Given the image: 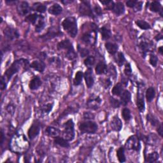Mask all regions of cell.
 <instances>
[{
	"instance_id": "obj_37",
	"label": "cell",
	"mask_w": 163,
	"mask_h": 163,
	"mask_svg": "<svg viewBox=\"0 0 163 163\" xmlns=\"http://www.w3.org/2000/svg\"><path fill=\"white\" fill-rule=\"evenodd\" d=\"M82 39L84 42H85L86 43H90V42H91V40H92L91 34L89 33H85L83 35L82 38Z\"/></svg>"
},
{
	"instance_id": "obj_38",
	"label": "cell",
	"mask_w": 163,
	"mask_h": 163,
	"mask_svg": "<svg viewBox=\"0 0 163 163\" xmlns=\"http://www.w3.org/2000/svg\"><path fill=\"white\" fill-rule=\"evenodd\" d=\"M158 58L156 55L154 54H151L150 57V63L151 64L152 66H153V67H155L157 64H158Z\"/></svg>"
},
{
	"instance_id": "obj_24",
	"label": "cell",
	"mask_w": 163,
	"mask_h": 163,
	"mask_svg": "<svg viewBox=\"0 0 163 163\" xmlns=\"http://www.w3.org/2000/svg\"><path fill=\"white\" fill-rule=\"evenodd\" d=\"M100 32H101L102 38L103 40H108L112 36L110 30L108 29V28H106V27H101V29H100Z\"/></svg>"
},
{
	"instance_id": "obj_40",
	"label": "cell",
	"mask_w": 163,
	"mask_h": 163,
	"mask_svg": "<svg viewBox=\"0 0 163 163\" xmlns=\"http://www.w3.org/2000/svg\"><path fill=\"white\" fill-rule=\"evenodd\" d=\"M110 102L111 105L114 108H118L121 105V103L119 102L118 100L114 99V98H110Z\"/></svg>"
},
{
	"instance_id": "obj_46",
	"label": "cell",
	"mask_w": 163,
	"mask_h": 163,
	"mask_svg": "<svg viewBox=\"0 0 163 163\" xmlns=\"http://www.w3.org/2000/svg\"><path fill=\"white\" fill-rule=\"evenodd\" d=\"M137 3L136 1L135 0H129L126 2V5L127 7H129L130 8H133L134 6H135L136 3Z\"/></svg>"
},
{
	"instance_id": "obj_18",
	"label": "cell",
	"mask_w": 163,
	"mask_h": 163,
	"mask_svg": "<svg viewBox=\"0 0 163 163\" xmlns=\"http://www.w3.org/2000/svg\"><path fill=\"white\" fill-rule=\"evenodd\" d=\"M105 48L110 54L112 55H114L115 54H116L118 49L117 45L110 42H107L105 43Z\"/></svg>"
},
{
	"instance_id": "obj_31",
	"label": "cell",
	"mask_w": 163,
	"mask_h": 163,
	"mask_svg": "<svg viewBox=\"0 0 163 163\" xmlns=\"http://www.w3.org/2000/svg\"><path fill=\"white\" fill-rule=\"evenodd\" d=\"M159 159V154L158 152H154L149 154L147 158L146 159V162H155Z\"/></svg>"
},
{
	"instance_id": "obj_17",
	"label": "cell",
	"mask_w": 163,
	"mask_h": 163,
	"mask_svg": "<svg viewBox=\"0 0 163 163\" xmlns=\"http://www.w3.org/2000/svg\"><path fill=\"white\" fill-rule=\"evenodd\" d=\"M112 10H113V12H114L117 15H122V14H124V12L125 11V8L123 3L119 2L114 5Z\"/></svg>"
},
{
	"instance_id": "obj_49",
	"label": "cell",
	"mask_w": 163,
	"mask_h": 163,
	"mask_svg": "<svg viewBox=\"0 0 163 163\" xmlns=\"http://www.w3.org/2000/svg\"><path fill=\"white\" fill-rule=\"evenodd\" d=\"M95 12L96 13L97 15H101L102 14V11H101V8H100L99 6H96V7H95Z\"/></svg>"
},
{
	"instance_id": "obj_30",
	"label": "cell",
	"mask_w": 163,
	"mask_h": 163,
	"mask_svg": "<svg viewBox=\"0 0 163 163\" xmlns=\"http://www.w3.org/2000/svg\"><path fill=\"white\" fill-rule=\"evenodd\" d=\"M136 24L138 26L140 29H144V30H147L150 29V26L149 23H147V22L145 21H142V20H138L136 22Z\"/></svg>"
},
{
	"instance_id": "obj_6",
	"label": "cell",
	"mask_w": 163,
	"mask_h": 163,
	"mask_svg": "<svg viewBox=\"0 0 163 163\" xmlns=\"http://www.w3.org/2000/svg\"><path fill=\"white\" fill-rule=\"evenodd\" d=\"M126 146L129 149H133L138 150L140 148V142L138 138L136 136L130 137L129 140L127 141Z\"/></svg>"
},
{
	"instance_id": "obj_43",
	"label": "cell",
	"mask_w": 163,
	"mask_h": 163,
	"mask_svg": "<svg viewBox=\"0 0 163 163\" xmlns=\"http://www.w3.org/2000/svg\"><path fill=\"white\" fill-rule=\"evenodd\" d=\"M52 108V104L49 103V104L43 106L42 110H43V112H45V113H49V112H51Z\"/></svg>"
},
{
	"instance_id": "obj_9",
	"label": "cell",
	"mask_w": 163,
	"mask_h": 163,
	"mask_svg": "<svg viewBox=\"0 0 163 163\" xmlns=\"http://www.w3.org/2000/svg\"><path fill=\"white\" fill-rule=\"evenodd\" d=\"M4 34L7 38L10 40H14L15 38H17L19 36L18 31L10 27H8L4 30Z\"/></svg>"
},
{
	"instance_id": "obj_44",
	"label": "cell",
	"mask_w": 163,
	"mask_h": 163,
	"mask_svg": "<svg viewBox=\"0 0 163 163\" xmlns=\"http://www.w3.org/2000/svg\"><path fill=\"white\" fill-rule=\"evenodd\" d=\"M124 73L126 75H130L132 73V70H131V67L129 63H127L126 64V66H125L124 69Z\"/></svg>"
},
{
	"instance_id": "obj_11",
	"label": "cell",
	"mask_w": 163,
	"mask_h": 163,
	"mask_svg": "<svg viewBox=\"0 0 163 163\" xmlns=\"http://www.w3.org/2000/svg\"><path fill=\"white\" fill-rule=\"evenodd\" d=\"M18 14L21 15H25L28 14L30 11V7L29 4L26 1L21 2L17 7Z\"/></svg>"
},
{
	"instance_id": "obj_10",
	"label": "cell",
	"mask_w": 163,
	"mask_h": 163,
	"mask_svg": "<svg viewBox=\"0 0 163 163\" xmlns=\"http://www.w3.org/2000/svg\"><path fill=\"white\" fill-rule=\"evenodd\" d=\"M84 78H85L86 84L88 88H91L94 84V77L91 69L89 68L86 71L84 74Z\"/></svg>"
},
{
	"instance_id": "obj_14",
	"label": "cell",
	"mask_w": 163,
	"mask_h": 163,
	"mask_svg": "<svg viewBox=\"0 0 163 163\" xmlns=\"http://www.w3.org/2000/svg\"><path fill=\"white\" fill-rule=\"evenodd\" d=\"M131 93L128 90H124V92H122L121 94V104L124 106H126L128 104V103L131 100Z\"/></svg>"
},
{
	"instance_id": "obj_16",
	"label": "cell",
	"mask_w": 163,
	"mask_h": 163,
	"mask_svg": "<svg viewBox=\"0 0 163 163\" xmlns=\"http://www.w3.org/2000/svg\"><path fill=\"white\" fill-rule=\"evenodd\" d=\"M101 103V99H100L98 96H96V98H90L87 103L89 107L92 109H96L98 108V105Z\"/></svg>"
},
{
	"instance_id": "obj_22",
	"label": "cell",
	"mask_w": 163,
	"mask_h": 163,
	"mask_svg": "<svg viewBox=\"0 0 163 163\" xmlns=\"http://www.w3.org/2000/svg\"><path fill=\"white\" fill-rule=\"evenodd\" d=\"M45 131L49 136L54 138L56 136H58L59 133H60V131H59L58 129L54 127H48L47 128Z\"/></svg>"
},
{
	"instance_id": "obj_28",
	"label": "cell",
	"mask_w": 163,
	"mask_h": 163,
	"mask_svg": "<svg viewBox=\"0 0 163 163\" xmlns=\"http://www.w3.org/2000/svg\"><path fill=\"white\" fill-rule=\"evenodd\" d=\"M84 77V74L81 71H78L75 75V77L74 78V85L75 86H79L82 81Z\"/></svg>"
},
{
	"instance_id": "obj_54",
	"label": "cell",
	"mask_w": 163,
	"mask_h": 163,
	"mask_svg": "<svg viewBox=\"0 0 163 163\" xmlns=\"http://www.w3.org/2000/svg\"><path fill=\"white\" fill-rule=\"evenodd\" d=\"M159 52L160 54H161V55H162L163 54V52H162V47H160L159 48Z\"/></svg>"
},
{
	"instance_id": "obj_53",
	"label": "cell",
	"mask_w": 163,
	"mask_h": 163,
	"mask_svg": "<svg viewBox=\"0 0 163 163\" xmlns=\"http://www.w3.org/2000/svg\"><path fill=\"white\" fill-rule=\"evenodd\" d=\"M3 140H4V134L3 133V131H1V145L3 144Z\"/></svg>"
},
{
	"instance_id": "obj_15",
	"label": "cell",
	"mask_w": 163,
	"mask_h": 163,
	"mask_svg": "<svg viewBox=\"0 0 163 163\" xmlns=\"http://www.w3.org/2000/svg\"><path fill=\"white\" fill-rule=\"evenodd\" d=\"M42 85V81L40 78L38 77H34L31 80L29 87L31 90H36Z\"/></svg>"
},
{
	"instance_id": "obj_8",
	"label": "cell",
	"mask_w": 163,
	"mask_h": 163,
	"mask_svg": "<svg viewBox=\"0 0 163 163\" xmlns=\"http://www.w3.org/2000/svg\"><path fill=\"white\" fill-rule=\"evenodd\" d=\"M79 11L80 14L83 15H87V16H92V12L90 8L89 3L87 1H84L82 5H80Z\"/></svg>"
},
{
	"instance_id": "obj_19",
	"label": "cell",
	"mask_w": 163,
	"mask_h": 163,
	"mask_svg": "<svg viewBox=\"0 0 163 163\" xmlns=\"http://www.w3.org/2000/svg\"><path fill=\"white\" fill-rule=\"evenodd\" d=\"M54 142L55 143L57 144V145L62 147H64V148H68V147H70V144L68 143V141L64 138L56 136L54 138Z\"/></svg>"
},
{
	"instance_id": "obj_48",
	"label": "cell",
	"mask_w": 163,
	"mask_h": 163,
	"mask_svg": "<svg viewBox=\"0 0 163 163\" xmlns=\"http://www.w3.org/2000/svg\"><path fill=\"white\" fill-rule=\"evenodd\" d=\"M84 118H86V119H92V118H94V117H95V116H94V115L91 114V113L86 112L84 115Z\"/></svg>"
},
{
	"instance_id": "obj_12",
	"label": "cell",
	"mask_w": 163,
	"mask_h": 163,
	"mask_svg": "<svg viewBox=\"0 0 163 163\" xmlns=\"http://www.w3.org/2000/svg\"><path fill=\"white\" fill-rule=\"evenodd\" d=\"M111 126L113 130L116 131H121L122 127V123L121 119L118 117V116H115L112 118L111 121Z\"/></svg>"
},
{
	"instance_id": "obj_5",
	"label": "cell",
	"mask_w": 163,
	"mask_h": 163,
	"mask_svg": "<svg viewBox=\"0 0 163 163\" xmlns=\"http://www.w3.org/2000/svg\"><path fill=\"white\" fill-rule=\"evenodd\" d=\"M19 63L20 61H15L14 62V64L11 66L10 68L8 69L7 71L5 72L4 76L3 77L5 80L6 78H7V81H8L12 77V75H14L15 73H16L18 71V69H19Z\"/></svg>"
},
{
	"instance_id": "obj_7",
	"label": "cell",
	"mask_w": 163,
	"mask_h": 163,
	"mask_svg": "<svg viewBox=\"0 0 163 163\" xmlns=\"http://www.w3.org/2000/svg\"><path fill=\"white\" fill-rule=\"evenodd\" d=\"M40 126L37 123H34L32 124V126L30 127V128L28 130V136H29V139L33 140L34 138H36L40 133Z\"/></svg>"
},
{
	"instance_id": "obj_50",
	"label": "cell",
	"mask_w": 163,
	"mask_h": 163,
	"mask_svg": "<svg viewBox=\"0 0 163 163\" xmlns=\"http://www.w3.org/2000/svg\"><path fill=\"white\" fill-rule=\"evenodd\" d=\"M5 80L4 79L3 77H1V89L3 90L6 88V86H7V84H6L5 82Z\"/></svg>"
},
{
	"instance_id": "obj_23",
	"label": "cell",
	"mask_w": 163,
	"mask_h": 163,
	"mask_svg": "<svg viewBox=\"0 0 163 163\" xmlns=\"http://www.w3.org/2000/svg\"><path fill=\"white\" fill-rule=\"evenodd\" d=\"M136 105H137V107L138 108L140 112H143L144 110H145V102H144V99L143 96L138 95V96Z\"/></svg>"
},
{
	"instance_id": "obj_32",
	"label": "cell",
	"mask_w": 163,
	"mask_h": 163,
	"mask_svg": "<svg viewBox=\"0 0 163 163\" xmlns=\"http://www.w3.org/2000/svg\"><path fill=\"white\" fill-rule=\"evenodd\" d=\"M45 24L44 21H43V17H40V18L38 21V23L37 24L36 26L35 27V31L37 33L40 32V31L45 27Z\"/></svg>"
},
{
	"instance_id": "obj_51",
	"label": "cell",
	"mask_w": 163,
	"mask_h": 163,
	"mask_svg": "<svg viewBox=\"0 0 163 163\" xmlns=\"http://www.w3.org/2000/svg\"><path fill=\"white\" fill-rule=\"evenodd\" d=\"M158 132L160 134V136H162V124L160 125V126L158 127Z\"/></svg>"
},
{
	"instance_id": "obj_52",
	"label": "cell",
	"mask_w": 163,
	"mask_h": 163,
	"mask_svg": "<svg viewBox=\"0 0 163 163\" xmlns=\"http://www.w3.org/2000/svg\"><path fill=\"white\" fill-rule=\"evenodd\" d=\"M111 1H110V0H108V1H100V2L101 3H103V5H107Z\"/></svg>"
},
{
	"instance_id": "obj_21",
	"label": "cell",
	"mask_w": 163,
	"mask_h": 163,
	"mask_svg": "<svg viewBox=\"0 0 163 163\" xmlns=\"http://www.w3.org/2000/svg\"><path fill=\"white\" fill-rule=\"evenodd\" d=\"M96 73L98 75H101L103 73H105L108 71L107 66H106L104 62H100L97 64L96 67Z\"/></svg>"
},
{
	"instance_id": "obj_41",
	"label": "cell",
	"mask_w": 163,
	"mask_h": 163,
	"mask_svg": "<svg viewBox=\"0 0 163 163\" xmlns=\"http://www.w3.org/2000/svg\"><path fill=\"white\" fill-rule=\"evenodd\" d=\"M140 47L141 50H142V51H143V52L145 53V54H146V53L148 52L149 49V44L145 42H142V43H140Z\"/></svg>"
},
{
	"instance_id": "obj_4",
	"label": "cell",
	"mask_w": 163,
	"mask_h": 163,
	"mask_svg": "<svg viewBox=\"0 0 163 163\" xmlns=\"http://www.w3.org/2000/svg\"><path fill=\"white\" fill-rule=\"evenodd\" d=\"M75 136L74 131V123L71 119L68 121L64 124V137L68 141L73 140Z\"/></svg>"
},
{
	"instance_id": "obj_47",
	"label": "cell",
	"mask_w": 163,
	"mask_h": 163,
	"mask_svg": "<svg viewBox=\"0 0 163 163\" xmlns=\"http://www.w3.org/2000/svg\"><path fill=\"white\" fill-rule=\"evenodd\" d=\"M142 5H143L142 2H137L135 6L134 7V9H135V11H140L142 10Z\"/></svg>"
},
{
	"instance_id": "obj_34",
	"label": "cell",
	"mask_w": 163,
	"mask_h": 163,
	"mask_svg": "<svg viewBox=\"0 0 163 163\" xmlns=\"http://www.w3.org/2000/svg\"><path fill=\"white\" fill-rule=\"evenodd\" d=\"M115 61L118 64L119 66H122L125 62V58L122 52H119L117 54V58H115Z\"/></svg>"
},
{
	"instance_id": "obj_42",
	"label": "cell",
	"mask_w": 163,
	"mask_h": 163,
	"mask_svg": "<svg viewBox=\"0 0 163 163\" xmlns=\"http://www.w3.org/2000/svg\"><path fill=\"white\" fill-rule=\"evenodd\" d=\"M46 10H47V7L45 5H42V4L38 5L36 8V10L37 12H40V13H44V12L46 11Z\"/></svg>"
},
{
	"instance_id": "obj_27",
	"label": "cell",
	"mask_w": 163,
	"mask_h": 163,
	"mask_svg": "<svg viewBox=\"0 0 163 163\" xmlns=\"http://www.w3.org/2000/svg\"><path fill=\"white\" fill-rule=\"evenodd\" d=\"M150 10L153 12H159L162 10L161 5L160 4V3L158 1H153L151 5H150Z\"/></svg>"
},
{
	"instance_id": "obj_36",
	"label": "cell",
	"mask_w": 163,
	"mask_h": 163,
	"mask_svg": "<svg viewBox=\"0 0 163 163\" xmlns=\"http://www.w3.org/2000/svg\"><path fill=\"white\" fill-rule=\"evenodd\" d=\"M95 59L93 56H89V57H87L85 59V61H84V64L88 67L92 66H93L94 64H95Z\"/></svg>"
},
{
	"instance_id": "obj_13",
	"label": "cell",
	"mask_w": 163,
	"mask_h": 163,
	"mask_svg": "<svg viewBox=\"0 0 163 163\" xmlns=\"http://www.w3.org/2000/svg\"><path fill=\"white\" fill-rule=\"evenodd\" d=\"M31 67L38 71L43 72L45 68V65L42 61H34L31 64Z\"/></svg>"
},
{
	"instance_id": "obj_35",
	"label": "cell",
	"mask_w": 163,
	"mask_h": 163,
	"mask_svg": "<svg viewBox=\"0 0 163 163\" xmlns=\"http://www.w3.org/2000/svg\"><path fill=\"white\" fill-rule=\"evenodd\" d=\"M122 115L124 119L126 121H129L131 119V112L130 110L128 108H125L123 109V110L122 111Z\"/></svg>"
},
{
	"instance_id": "obj_2",
	"label": "cell",
	"mask_w": 163,
	"mask_h": 163,
	"mask_svg": "<svg viewBox=\"0 0 163 163\" xmlns=\"http://www.w3.org/2000/svg\"><path fill=\"white\" fill-rule=\"evenodd\" d=\"M58 48L59 49H64L67 50L66 56L67 58L70 60H73L77 57L76 53L75 52L73 47L72 45V43L70 42L69 40H64L62 42H59L58 45Z\"/></svg>"
},
{
	"instance_id": "obj_20",
	"label": "cell",
	"mask_w": 163,
	"mask_h": 163,
	"mask_svg": "<svg viewBox=\"0 0 163 163\" xmlns=\"http://www.w3.org/2000/svg\"><path fill=\"white\" fill-rule=\"evenodd\" d=\"M48 11L49 14L54 15H58L60 14L62 12V8L58 4H54L49 8Z\"/></svg>"
},
{
	"instance_id": "obj_1",
	"label": "cell",
	"mask_w": 163,
	"mask_h": 163,
	"mask_svg": "<svg viewBox=\"0 0 163 163\" xmlns=\"http://www.w3.org/2000/svg\"><path fill=\"white\" fill-rule=\"evenodd\" d=\"M62 26L64 29L67 31L68 33L70 34V36L74 38L77 35L78 28L77 21L75 17H70L65 18L62 22Z\"/></svg>"
},
{
	"instance_id": "obj_33",
	"label": "cell",
	"mask_w": 163,
	"mask_h": 163,
	"mask_svg": "<svg viewBox=\"0 0 163 163\" xmlns=\"http://www.w3.org/2000/svg\"><path fill=\"white\" fill-rule=\"evenodd\" d=\"M38 18V15L36 14H33L27 16L26 18H25V21L28 22V23L34 24H35Z\"/></svg>"
},
{
	"instance_id": "obj_45",
	"label": "cell",
	"mask_w": 163,
	"mask_h": 163,
	"mask_svg": "<svg viewBox=\"0 0 163 163\" xmlns=\"http://www.w3.org/2000/svg\"><path fill=\"white\" fill-rule=\"evenodd\" d=\"M80 52L81 56L83 58L86 57V56H87V55H88L89 54V51L86 49H81L80 51Z\"/></svg>"
},
{
	"instance_id": "obj_3",
	"label": "cell",
	"mask_w": 163,
	"mask_h": 163,
	"mask_svg": "<svg viewBox=\"0 0 163 163\" xmlns=\"http://www.w3.org/2000/svg\"><path fill=\"white\" fill-rule=\"evenodd\" d=\"M79 129L82 133L94 134L98 130V125L92 121H87L82 123Z\"/></svg>"
},
{
	"instance_id": "obj_26",
	"label": "cell",
	"mask_w": 163,
	"mask_h": 163,
	"mask_svg": "<svg viewBox=\"0 0 163 163\" xmlns=\"http://www.w3.org/2000/svg\"><path fill=\"white\" fill-rule=\"evenodd\" d=\"M155 97V90L153 87H149L146 91V98L149 102H151Z\"/></svg>"
},
{
	"instance_id": "obj_39",
	"label": "cell",
	"mask_w": 163,
	"mask_h": 163,
	"mask_svg": "<svg viewBox=\"0 0 163 163\" xmlns=\"http://www.w3.org/2000/svg\"><path fill=\"white\" fill-rule=\"evenodd\" d=\"M147 120H148L150 123H151L152 125H153V126H155L157 124H159V121L157 120V119L153 117V116L151 115H147Z\"/></svg>"
},
{
	"instance_id": "obj_25",
	"label": "cell",
	"mask_w": 163,
	"mask_h": 163,
	"mask_svg": "<svg viewBox=\"0 0 163 163\" xmlns=\"http://www.w3.org/2000/svg\"><path fill=\"white\" fill-rule=\"evenodd\" d=\"M123 91V86L121 83H118L112 89V94L115 96H120Z\"/></svg>"
},
{
	"instance_id": "obj_29",
	"label": "cell",
	"mask_w": 163,
	"mask_h": 163,
	"mask_svg": "<svg viewBox=\"0 0 163 163\" xmlns=\"http://www.w3.org/2000/svg\"><path fill=\"white\" fill-rule=\"evenodd\" d=\"M117 155L118 161L120 162H124L126 161V156H125L124 153V149L123 147H121L117 150Z\"/></svg>"
}]
</instances>
